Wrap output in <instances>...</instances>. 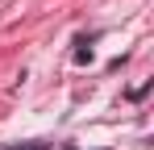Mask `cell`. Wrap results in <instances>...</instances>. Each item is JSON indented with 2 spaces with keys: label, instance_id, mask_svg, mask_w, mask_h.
Wrapping results in <instances>:
<instances>
[{
  "label": "cell",
  "instance_id": "6da1fadb",
  "mask_svg": "<svg viewBox=\"0 0 154 150\" xmlns=\"http://www.w3.org/2000/svg\"><path fill=\"white\" fill-rule=\"evenodd\" d=\"M13 150H46V146H38V142H25V146H13Z\"/></svg>",
  "mask_w": 154,
  "mask_h": 150
}]
</instances>
